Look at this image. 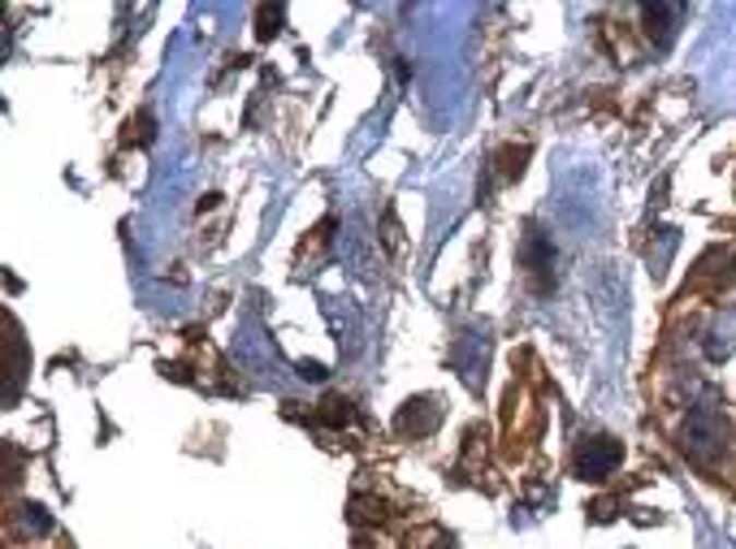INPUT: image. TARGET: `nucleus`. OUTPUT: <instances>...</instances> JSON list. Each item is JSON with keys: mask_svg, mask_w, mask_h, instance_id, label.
Returning a JSON list of instances; mask_svg holds the SVG:
<instances>
[{"mask_svg": "<svg viewBox=\"0 0 736 549\" xmlns=\"http://www.w3.org/2000/svg\"><path fill=\"white\" fill-rule=\"evenodd\" d=\"M728 441H733V429H728L724 411H715V407H698V411L689 416V425H685V450H689V454H698V458L715 463V458L728 450Z\"/></svg>", "mask_w": 736, "mask_h": 549, "instance_id": "f257e3e1", "label": "nucleus"}, {"mask_svg": "<svg viewBox=\"0 0 736 549\" xmlns=\"http://www.w3.org/2000/svg\"><path fill=\"white\" fill-rule=\"evenodd\" d=\"M619 441L612 438H594V441H581V450H577V472H581V480H607L612 476V467L619 463Z\"/></svg>", "mask_w": 736, "mask_h": 549, "instance_id": "f03ea898", "label": "nucleus"}]
</instances>
